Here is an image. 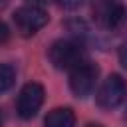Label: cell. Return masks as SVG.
<instances>
[{
  "mask_svg": "<svg viewBox=\"0 0 127 127\" xmlns=\"http://www.w3.org/2000/svg\"><path fill=\"white\" fill-rule=\"evenodd\" d=\"M91 8L93 18L103 28H117L125 18V10L119 0H91Z\"/></svg>",
  "mask_w": 127,
  "mask_h": 127,
  "instance_id": "cell-6",
  "label": "cell"
},
{
  "mask_svg": "<svg viewBox=\"0 0 127 127\" xmlns=\"http://www.w3.org/2000/svg\"><path fill=\"white\" fill-rule=\"evenodd\" d=\"M81 2L83 0H58V4L62 8H65V10H75V8L81 6Z\"/></svg>",
  "mask_w": 127,
  "mask_h": 127,
  "instance_id": "cell-9",
  "label": "cell"
},
{
  "mask_svg": "<svg viewBox=\"0 0 127 127\" xmlns=\"http://www.w3.org/2000/svg\"><path fill=\"white\" fill-rule=\"evenodd\" d=\"M48 58L58 69H73L85 60V50L77 40H58L50 46Z\"/></svg>",
  "mask_w": 127,
  "mask_h": 127,
  "instance_id": "cell-1",
  "label": "cell"
},
{
  "mask_svg": "<svg viewBox=\"0 0 127 127\" xmlns=\"http://www.w3.org/2000/svg\"><path fill=\"white\" fill-rule=\"evenodd\" d=\"M125 119H127V111H125Z\"/></svg>",
  "mask_w": 127,
  "mask_h": 127,
  "instance_id": "cell-16",
  "label": "cell"
},
{
  "mask_svg": "<svg viewBox=\"0 0 127 127\" xmlns=\"http://www.w3.org/2000/svg\"><path fill=\"white\" fill-rule=\"evenodd\" d=\"M97 77H99V67L93 62L83 60L73 69H69V87L77 97H85L93 91Z\"/></svg>",
  "mask_w": 127,
  "mask_h": 127,
  "instance_id": "cell-2",
  "label": "cell"
},
{
  "mask_svg": "<svg viewBox=\"0 0 127 127\" xmlns=\"http://www.w3.org/2000/svg\"><path fill=\"white\" fill-rule=\"evenodd\" d=\"M119 62H121V65L127 69V42L119 48Z\"/></svg>",
  "mask_w": 127,
  "mask_h": 127,
  "instance_id": "cell-10",
  "label": "cell"
},
{
  "mask_svg": "<svg viewBox=\"0 0 127 127\" xmlns=\"http://www.w3.org/2000/svg\"><path fill=\"white\" fill-rule=\"evenodd\" d=\"M73 125H75V115L69 107H56L44 119V127H73Z\"/></svg>",
  "mask_w": 127,
  "mask_h": 127,
  "instance_id": "cell-7",
  "label": "cell"
},
{
  "mask_svg": "<svg viewBox=\"0 0 127 127\" xmlns=\"http://www.w3.org/2000/svg\"><path fill=\"white\" fill-rule=\"evenodd\" d=\"M8 36H10L8 26H6L4 22H0V44H2V42H6V40H8Z\"/></svg>",
  "mask_w": 127,
  "mask_h": 127,
  "instance_id": "cell-11",
  "label": "cell"
},
{
  "mask_svg": "<svg viewBox=\"0 0 127 127\" xmlns=\"http://www.w3.org/2000/svg\"><path fill=\"white\" fill-rule=\"evenodd\" d=\"M30 2H32V4H34V2H38V0H30Z\"/></svg>",
  "mask_w": 127,
  "mask_h": 127,
  "instance_id": "cell-15",
  "label": "cell"
},
{
  "mask_svg": "<svg viewBox=\"0 0 127 127\" xmlns=\"http://www.w3.org/2000/svg\"><path fill=\"white\" fill-rule=\"evenodd\" d=\"M6 4H8V0H0V8H2V6H6Z\"/></svg>",
  "mask_w": 127,
  "mask_h": 127,
  "instance_id": "cell-14",
  "label": "cell"
},
{
  "mask_svg": "<svg viewBox=\"0 0 127 127\" xmlns=\"http://www.w3.org/2000/svg\"><path fill=\"white\" fill-rule=\"evenodd\" d=\"M87 127H103V125H99V123H89Z\"/></svg>",
  "mask_w": 127,
  "mask_h": 127,
  "instance_id": "cell-13",
  "label": "cell"
},
{
  "mask_svg": "<svg viewBox=\"0 0 127 127\" xmlns=\"http://www.w3.org/2000/svg\"><path fill=\"white\" fill-rule=\"evenodd\" d=\"M14 24L22 36H32L48 24V14L40 6L28 4V6H22L14 12Z\"/></svg>",
  "mask_w": 127,
  "mask_h": 127,
  "instance_id": "cell-3",
  "label": "cell"
},
{
  "mask_svg": "<svg viewBox=\"0 0 127 127\" xmlns=\"http://www.w3.org/2000/svg\"><path fill=\"white\" fill-rule=\"evenodd\" d=\"M125 97H127V85H125L123 77L121 75H109L101 83L95 99H97V105L99 107L113 109V107L121 105L125 101Z\"/></svg>",
  "mask_w": 127,
  "mask_h": 127,
  "instance_id": "cell-4",
  "label": "cell"
},
{
  "mask_svg": "<svg viewBox=\"0 0 127 127\" xmlns=\"http://www.w3.org/2000/svg\"><path fill=\"white\" fill-rule=\"evenodd\" d=\"M16 81V67L12 64H0V93L8 91Z\"/></svg>",
  "mask_w": 127,
  "mask_h": 127,
  "instance_id": "cell-8",
  "label": "cell"
},
{
  "mask_svg": "<svg viewBox=\"0 0 127 127\" xmlns=\"http://www.w3.org/2000/svg\"><path fill=\"white\" fill-rule=\"evenodd\" d=\"M2 123H4V113H2V109H0V127H2Z\"/></svg>",
  "mask_w": 127,
  "mask_h": 127,
  "instance_id": "cell-12",
  "label": "cell"
},
{
  "mask_svg": "<svg viewBox=\"0 0 127 127\" xmlns=\"http://www.w3.org/2000/svg\"><path fill=\"white\" fill-rule=\"evenodd\" d=\"M44 95L46 93H44V87L40 83H36V81L26 83L20 89V95H18V103H16L18 115L22 119H32L40 111V107L44 103Z\"/></svg>",
  "mask_w": 127,
  "mask_h": 127,
  "instance_id": "cell-5",
  "label": "cell"
}]
</instances>
